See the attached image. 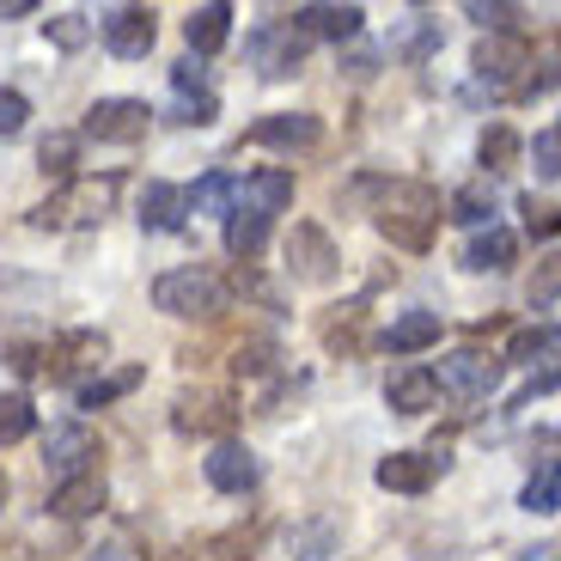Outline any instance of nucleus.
I'll list each match as a JSON object with an SVG mask.
<instances>
[{
	"label": "nucleus",
	"mask_w": 561,
	"mask_h": 561,
	"mask_svg": "<svg viewBox=\"0 0 561 561\" xmlns=\"http://www.w3.org/2000/svg\"><path fill=\"white\" fill-rule=\"evenodd\" d=\"M434 220H439V190L421 178H397L385 183V202H379V232L403 251H427L434 239Z\"/></svg>",
	"instance_id": "obj_1"
},
{
	"label": "nucleus",
	"mask_w": 561,
	"mask_h": 561,
	"mask_svg": "<svg viewBox=\"0 0 561 561\" xmlns=\"http://www.w3.org/2000/svg\"><path fill=\"white\" fill-rule=\"evenodd\" d=\"M153 306L171 318H220L232 306V287H226L214 268H171L153 280Z\"/></svg>",
	"instance_id": "obj_2"
},
{
	"label": "nucleus",
	"mask_w": 561,
	"mask_h": 561,
	"mask_svg": "<svg viewBox=\"0 0 561 561\" xmlns=\"http://www.w3.org/2000/svg\"><path fill=\"white\" fill-rule=\"evenodd\" d=\"M116 190H123L116 178H73L61 196H49L37 208V226H92V220H104L111 202H116Z\"/></svg>",
	"instance_id": "obj_3"
},
{
	"label": "nucleus",
	"mask_w": 561,
	"mask_h": 561,
	"mask_svg": "<svg viewBox=\"0 0 561 561\" xmlns=\"http://www.w3.org/2000/svg\"><path fill=\"white\" fill-rule=\"evenodd\" d=\"M147 123H153V111L140 99H99L92 111H85L80 135L85 140H111V147H128V140L147 135Z\"/></svg>",
	"instance_id": "obj_4"
},
{
	"label": "nucleus",
	"mask_w": 561,
	"mask_h": 561,
	"mask_svg": "<svg viewBox=\"0 0 561 561\" xmlns=\"http://www.w3.org/2000/svg\"><path fill=\"white\" fill-rule=\"evenodd\" d=\"M99 37H104L111 56L140 61L147 49H153V37H159V19H153V7H116V13L99 19Z\"/></svg>",
	"instance_id": "obj_5"
},
{
	"label": "nucleus",
	"mask_w": 561,
	"mask_h": 561,
	"mask_svg": "<svg viewBox=\"0 0 561 561\" xmlns=\"http://www.w3.org/2000/svg\"><path fill=\"white\" fill-rule=\"evenodd\" d=\"M92 458H99V434L92 427H56V434L43 439V470L56 482H73V477H92Z\"/></svg>",
	"instance_id": "obj_6"
},
{
	"label": "nucleus",
	"mask_w": 561,
	"mask_h": 561,
	"mask_svg": "<svg viewBox=\"0 0 561 561\" xmlns=\"http://www.w3.org/2000/svg\"><path fill=\"white\" fill-rule=\"evenodd\" d=\"M251 61L263 80H287V73L306 68V37H299L294 25H263L251 37Z\"/></svg>",
	"instance_id": "obj_7"
},
{
	"label": "nucleus",
	"mask_w": 561,
	"mask_h": 561,
	"mask_svg": "<svg viewBox=\"0 0 561 561\" xmlns=\"http://www.w3.org/2000/svg\"><path fill=\"white\" fill-rule=\"evenodd\" d=\"M323 140V123L311 111H275L251 128V147H280V153H311Z\"/></svg>",
	"instance_id": "obj_8"
},
{
	"label": "nucleus",
	"mask_w": 561,
	"mask_h": 561,
	"mask_svg": "<svg viewBox=\"0 0 561 561\" xmlns=\"http://www.w3.org/2000/svg\"><path fill=\"white\" fill-rule=\"evenodd\" d=\"M202 477H208L220 494H251L256 477H263V463H256L251 446H232V439H220V446L202 458Z\"/></svg>",
	"instance_id": "obj_9"
},
{
	"label": "nucleus",
	"mask_w": 561,
	"mask_h": 561,
	"mask_svg": "<svg viewBox=\"0 0 561 561\" xmlns=\"http://www.w3.org/2000/svg\"><path fill=\"white\" fill-rule=\"evenodd\" d=\"M434 379H439V391L477 403V397H489L501 385V360H489V354H451V360H439Z\"/></svg>",
	"instance_id": "obj_10"
},
{
	"label": "nucleus",
	"mask_w": 561,
	"mask_h": 561,
	"mask_svg": "<svg viewBox=\"0 0 561 561\" xmlns=\"http://www.w3.org/2000/svg\"><path fill=\"white\" fill-rule=\"evenodd\" d=\"M379 489L391 494H427L439 477V458H427V451H391V458H379Z\"/></svg>",
	"instance_id": "obj_11"
},
{
	"label": "nucleus",
	"mask_w": 561,
	"mask_h": 561,
	"mask_svg": "<svg viewBox=\"0 0 561 561\" xmlns=\"http://www.w3.org/2000/svg\"><path fill=\"white\" fill-rule=\"evenodd\" d=\"M385 403H391L397 415H427V409L439 403L434 366H403V373H391V385H385Z\"/></svg>",
	"instance_id": "obj_12"
},
{
	"label": "nucleus",
	"mask_w": 561,
	"mask_h": 561,
	"mask_svg": "<svg viewBox=\"0 0 561 561\" xmlns=\"http://www.w3.org/2000/svg\"><path fill=\"white\" fill-rule=\"evenodd\" d=\"M287 263H294L299 280H330V275H336V244L323 239L318 226H294V239H287Z\"/></svg>",
	"instance_id": "obj_13"
},
{
	"label": "nucleus",
	"mask_w": 561,
	"mask_h": 561,
	"mask_svg": "<svg viewBox=\"0 0 561 561\" xmlns=\"http://www.w3.org/2000/svg\"><path fill=\"white\" fill-rule=\"evenodd\" d=\"M294 202V171H280V165H268V171H256V178H244L239 183V208L244 214H280Z\"/></svg>",
	"instance_id": "obj_14"
},
{
	"label": "nucleus",
	"mask_w": 561,
	"mask_h": 561,
	"mask_svg": "<svg viewBox=\"0 0 561 561\" xmlns=\"http://www.w3.org/2000/svg\"><path fill=\"white\" fill-rule=\"evenodd\" d=\"M360 7H330V0H323V7H294V19H287V25L299 31V37H354V31H360Z\"/></svg>",
	"instance_id": "obj_15"
},
{
	"label": "nucleus",
	"mask_w": 561,
	"mask_h": 561,
	"mask_svg": "<svg viewBox=\"0 0 561 561\" xmlns=\"http://www.w3.org/2000/svg\"><path fill=\"white\" fill-rule=\"evenodd\" d=\"M183 214H190V190H178V183H147V196H140V226L147 232H178Z\"/></svg>",
	"instance_id": "obj_16"
},
{
	"label": "nucleus",
	"mask_w": 561,
	"mask_h": 561,
	"mask_svg": "<svg viewBox=\"0 0 561 561\" xmlns=\"http://www.w3.org/2000/svg\"><path fill=\"white\" fill-rule=\"evenodd\" d=\"M183 37H190V49H196V56H214V49L232 37V7H220V0L196 7V13L183 19Z\"/></svg>",
	"instance_id": "obj_17"
},
{
	"label": "nucleus",
	"mask_w": 561,
	"mask_h": 561,
	"mask_svg": "<svg viewBox=\"0 0 561 561\" xmlns=\"http://www.w3.org/2000/svg\"><path fill=\"white\" fill-rule=\"evenodd\" d=\"M104 506V477L92 470V477H73V482H56V494H49V513L56 519H85V513H99Z\"/></svg>",
	"instance_id": "obj_18"
},
{
	"label": "nucleus",
	"mask_w": 561,
	"mask_h": 561,
	"mask_svg": "<svg viewBox=\"0 0 561 561\" xmlns=\"http://www.w3.org/2000/svg\"><path fill=\"white\" fill-rule=\"evenodd\" d=\"M439 342V311H403V318L385 330V348L391 354H421Z\"/></svg>",
	"instance_id": "obj_19"
},
{
	"label": "nucleus",
	"mask_w": 561,
	"mask_h": 561,
	"mask_svg": "<svg viewBox=\"0 0 561 561\" xmlns=\"http://www.w3.org/2000/svg\"><path fill=\"white\" fill-rule=\"evenodd\" d=\"M171 427H178V434H226V427H232V409L220 403V397H183L178 403V415H171Z\"/></svg>",
	"instance_id": "obj_20"
},
{
	"label": "nucleus",
	"mask_w": 561,
	"mask_h": 561,
	"mask_svg": "<svg viewBox=\"0 0 561 561\" xmlns=\"http://www.w3.org/2000/svg\"><path fill=\"white\" fill-rule=\"evenodd\" d=\"M446 214H451L458 226H482V220H494V183H489V178H477V183H463V190H451Z\"/></svg>",
	"instance_id": "obj_21"
},
{
	"label": "nucleus",
	"mask_w": 561,
	"mask_h": 561,
	"mask_svg": "<svg viewBox=\"0 0 561 561\" xmlns=\"http://www.w3.org/2000/svg\"><path fill=\"white\" fill-rule=\"evenodd\" d=\"M513 251H519V239H513L506 226H489V232H477V239H470L463 263H470V268H513Z\"/></svg>",
	"instance_id": "obj_22"
},
{
	"label": "nucleus",
	"mask_w": 561,
	"mask_h": 561,
	"mask_svg": "<svg viewBox=\"0 0 561 561\" xmlns=\"http://www.w3.org/2000/svg\"><path fill=\"white\" fill-rule=\"evenodd\" d=\"M263 244H268V220H263V214H244V208H232V220H226V251L251 263V256L263 251Z\"/></svg>",
	"instance_id": "obj_23"
},
{
	"label": "nucleus",
	"mask_w": 561,
	"mask_h": 561,
	"mask_svg": "<svg viewBox=\"0 0 561 561\" xmlns=\"http://www.w3.org/2000/svg\"><path fill=\"white\" fill-rule=\"evenodd\" d=\"M477 68L489 73V80H506V73H519L525 68V43L519 37H494L477 49Z\"/></svg>",
	"instance_id": "obj_24"
},
{
	"label": "nucleus",
	"mask_w": 561,
	"mask_h": 561,
	"mask_svg": "<svg viewBox=\"0 0 561 561\" xmlns=\"http://www.w3.org/2000/svg\"><path fill=\"white\" fill-rule=\"evenodd\" d=\"M519 506H525V513H561V463H543V470L525 482Z\"/></svg>",
	"instance_id": "obj_25"
},
{
	"label": "nucleus",
	"mask_w": 561,
	"mask_h": 561,
	"mask_svg": "<svg viewBox=\"0 0 561 561\" xmlns=\"http://www.w3.org/2000/svg\"><path fill=\"white\" fill-rule=\"evenodd\" d=\"M135 385H140V373L128 366V373H111V379H92V385H80L73 397H80V409H104V403H116V397H128Z\"/></svg>",
	"instance_id": "obj_26"
},
{
	"label": "nucleus",
	"mask_w": 561,
	"mask_h": 561,
	"mask_svg": "<svg viewBox=\"0 0 561 561\" xmlns=\"http://www.w3.org/2000/svg\"><path fill=\"white\" fill-rule=\"evenodd\" d=\"M232 196H239V190H232V178H226V171H208V178L190 190V208H202V214H232Z\"/></svg>",
	"instance_id": "obj_27"
},
{
	"label": "nucleus",
	"mask_w": 561,
	"mask_h": 561,
	"mask_svg": "<svg viewBox=\"0 0 561 561\" xmlns=\"http://www.w3.org/2000/svg\"><path fill=\"white\" fill-rule=\"evenodd\" d=\"M31 427H37V409H31V397H0V446H19Z\"/></svg>",
	"instance_id": "obj_28"
},
{
	"label": "nucleus",
	"mask_w": 561,
	"mask_h": 561,
	"mask_svg": "<svg viewBox=\"0 0 561 561\" xmlns=\"http://www.w3.org/2000/svg\"><path fill=\"white\" fill-rule=\"evenodd\" d=\"M561 348V330H519V336L506 342V360H519V366H537L543 354Z\"/></svg>",
	"instance_id": "obj_29"
},
{
	"label": "nucleus",
	"mask_w": 561,
	"mask_h": 561,
	"mask_svg": "<svg viewBox=\"0 0 561 561\" xmlns=\"http://www.w3.org/2000/svg\"><path fill=\"white\" fill-rule=\"evenodd\" d=\"M519 147H525V140L513 135V128H506V123H494L489 135H482V165H489V171H506L513 159H519Z\"/></svg>",
	"instance_id": "obj_30"
},
{
	"label": "nucleus",
	"mask_w": 561,
	"mask_h": 561,
	"mask_svg": "<svg viewBox=\"0 0 561 561\" xmlns=\"http://www.w3.org/2000/svg\"><path fill=\"white\" fill-rule=\"evenodd\" d=\"M519 214H525V232H531V239H556L561 232V208L543 196H519Z\"/></svg>",
	"instance_id": "obj_31"
},
{
	"label": "nucleus",
	"mask_w": 561,
	"mask_h": 561,
	"mask_svg": "<svg viewBox=\"0 0 561 561\" xmlns=\"http://www.w3.org/2000/svg\"><path fill=\"white\" fill-rule=\"evenodd\" d=\"M525 294H531V306H556L561 299V251H549L543 263H537V275H531Z\"/></svg>",
	"instance_id": "obj_32"
},
{
	"label": "nucleus",
	"mask_w": 561,
	"mask_h": 561,
	"mask_svg": "<svg viewBox=\"0 0 561 561\" xmlns=\"http://www.w3.org/2000/svg\"><path fill=\"white\" fill-rule=\"evenodd\" d=\"M92 19L85 13H61V19H49V43H56V49H80V43H92Z\"/></svg>",
	"instance_id": "obj_33"
},
{
	"label": "nucleus",
	"mask_w": 561,
	"mask_h": 561,
	"mask_svg": "<svg viewBox=\"0 0 561 561\" xmlns=\"http://www.w3.org/2000/svg\"><path fill=\"white\" fill-rule=\"evenodd\" d=\"M183 561H251L239 537H202V543L183 549Z\"/></svg>",
	"instance_id": "obj_34"
},
{
	"label": "nucleus",
	"mask_w": 561,
	"mask_h": 561,
	"mask_svg": "<svg viewBox=\"0 0 561 561\" xmlns=\"http://www.w3.org/2000/svg\"><path fill=\"white\" fill-rule=\"evenodd\" d=\"M73 153H80V135H49L43 140V171H56V178H68L73 171Z\"/></svg>",
	"instance_id": "obj_35"
},
{
	"label": "nucleus",
	"mask_w": 561,
	"mask_h": 561,
	"mask_svg": "<svg viewBox=\"0 0 561 561\" xmlns=\"http://www.w3.org/2000/svg\"><path fill=\"white\" fill-rule=\"evenodd\" d=\"M531 159H537V178H561V128H543L531 140Z\"/></svg>",
	"instance_id": "obj_36"
},
{
	"label": "nucleus",
	"mask_w": 561,
	"mask_h": 561,
	"mask_svg": "<svg viewBox=\"0 0 561 561\" xmlns=\"http://www.w3.org/2000/svg\"><path fill=\"white\" fill-rule=\"evenodd\" d=\"M463 19H477L482 31H513V19H519V7H482V0H470V7H463Z\"/></svg>",
	"instance_id": "obj_37"
},
{
	"label": "nucleus",
	"mask_w": 561,
	"mask_h": 561,
	"mask_svg": "<svg viewBox=\"0 0 561 561\" xmlns=\"http://www.w3.org/2000/svg\"><path fill=\"white\" fill-rule=\"evenodd\" d=\"M25 116H31L25 92H13V85H7V92H0V135H19V128H25Z\"/></svg>",
	"instance_id": "obj_38"
},
{
	"label": "nucleus",
	"mask_w": 561,
	"mask_h": 561,
	"mask_svg": "<svg viewBox=\"0 0 561 561\" xmlns=\"http://www.w3.org/2000/svg\"><path fill=\"white\" fill-rule=\"evenodd\" d=\"M214 111H220L214 92H196V99H178V116H171V123H214Z\"/></svg>",
	"instance_id": "obj_39"
},
{
	"label": "nucleus",
	"mask_w": 561,
	"mask_h": 561,
	"mask_svg": "<svg viewBox=\"0 0 561 561\" xmlns=\"http://www.w3.org/2000/svg\"><path fill=\"white\" fill-rule=\"evenodd\" d=\"M31 13V0H7V7H0V19H25Z\"/></svg>",
	"instance_id": "obj_40"
},
{
	"label": "nucleus",
	"mask_w": 561,
	"mask_h": 561,
	"mask_svg": "<svg viewBox=\"0 0 561 561\" xmlns=\"http://www.w3.org/2000/svg\"><path fill=\"white\" fill-rule=\"evenodd\" d=\"M92 561H123V549H104V556H92Z\"/></svg>",
	"instance_id": "obj_41"
},
{
	"label": "nucleus",
	"mask_w": 561,
	"mask_h": 561,
	"mask_svg": "<svg viewBox=\"0 0 561 561\" xmlns=\"http://www.w3.org/2000/svg\"><path fill=\"white\" fill-rule=\"evenodd\" d=\"M0 501H7V477H0Z\"/></svg>",
	"instance_id": "obj_42"
}]
</instances>
